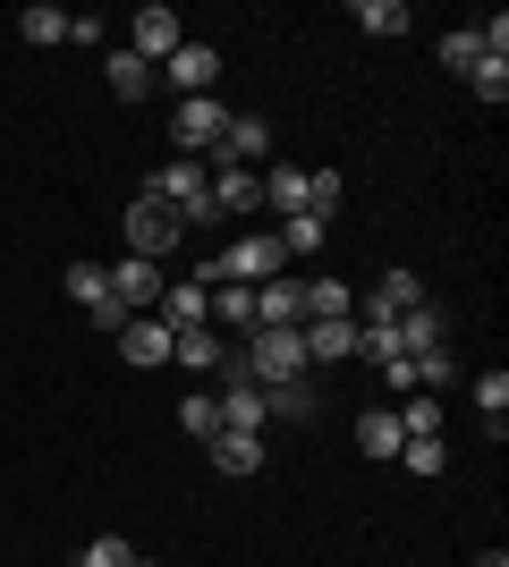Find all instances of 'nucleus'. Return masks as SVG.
<instances>
[{
    "mask_svg": "<svg viewBox=\"0 0 509 567\" xmlns=\"http://www.w3.org/2000/svg\"><path fill=\"white\" fill-rule=\"evenodd\" d=\"M179 424H187L195 441H213V432H221V406L204 399V390H187V399H179Z\"/></svg>",
    "mask_w": 509,
    "mask_h": 567,
    "instance_id": "473e14b6",
    "label": "nucleus"
},
{
    "mask_svg": "<svg viewBox=\"0 0 509 567\" xmlns=\"http://www.w3.org/2000/svg\"><path fill=\"white\" fill-rule=\"evenodd\" d=\"M246 373H255V390H281V381H306V339L297 331H246L238 339Z\"/></svg>",
    "mask_w": 509,
    "mask_h": 567,
    "instance_id": "7ed1b4c3",
    "label": "nucleus"
},
{
    "mask_svg": "<svg viewBox=\"0 0 509 567\" xmlns=\"http://www.w3.org/2000/svg\"><path fill=\"white\" fill-rule=\"evenodd\" d=\"M306 322H357V288L348 280H306Z\"/></svg>",
    "mask_w": 509,
    "mask_h": 567,
    "instance_id": "412c9836",
    "label": "nucleus"
},
{
    "mask_svg": "<svg viewBox=\"0 0 509 567\" xmlns=\"http://www.w3.org/2000/svg\"><path fill=\"white\" fill-rule=\"evenodd\" d=\"M18 34H26V43H69V9H51V0H26V9H18Z\"/></svg>",
    "mask_w": 509,
    "mask_h": 567,
    "instance_id": "bb28decb",
    "label": "nucleus"
},
{
    "mask_svg": "<svg viewBox=\"0 0 509 567\" xmlns=\"http://www.w3.org/2000/svg\"><path fill=\"white\" fill-rule=\"evenodd\" d=\"M136 567H153V559H136Z\"/></svg>",
    "mask_w": 509,
    "mask_h": 567,
    "instance_id": "4c0bfd02",
    "label": "nucleus"
},
{
    "mask_svg": "<svg viewBox=\"0 0 509 567\" xmlns=\"http://www.w3.org/2000/svg\"><path fill=\"white\" fill-rule=\"evenodd\" d=\"M476 567H509V550H485V559H476Z\"/></svg>",
    "mask_w": 509,
    "mask_h": 567,
    "instance_id": "e433bc0d",
    "label": "nucleus"
},
{
    "mask_svg": "<svg viewBox=\"0 0 509 567\" xmlns=\"http://www.w3.org/2000/svg\"><path fill=\"white\" fill-rule=\"evenodd\" d=\"M111 297H120L128 313H153V306H162V271H153L145 255H120V262H111Z\"/></svg>",
    "mask_w": 509,
    "mask_h": 567,
    "instance_id": "4468645a",
    "label": "nucleus"
},
{
    "mask_svg": "<svg viewBox=\"0 0 509 567\" xmlns=\"http://www.w3.org/2000/svg\"><path fill=\"white\" fill-rule=\"evenodd\" d=\"M221 162L264 169V162H272V118H264V111H230V127H221Z\"/></svg>",
    "mask_w": 509,
    "mask_h": 567,
    "instance_id": "9d476101",
    "label": "nucleus"
},
{
    "mask_svg": "<svg viewBox=\"0 0 509 567\" xmlns=\"http://www.w3.org/2000/svg\"><path fill=\"white\" fill-rule=\"evenodd\" d=\"M170 339H179V331H170V322H153V313H136V322H128V331H120V355H128V364H145V373H162V364H170Z\"/></svg>",
    "mask_w": 509,
    "mask_h": 567,
    "instance_id": "2eb2a0df",
    "label": "nucleus"
},
{
    "mask_svg": "<svg viewBox=\"0 0 509 567\" xmlns=\"http://www.w3.org/2000/svg\"><path fill=\"white\" fill-rule=\"evenodd\" d=\"M399 466H408L416 483H434V474L450 466V441H441V432H416V441H399Z\"/></svg>",
    "mask_w": 509,
    "mask_h": 567,
    "instance_id": "a878e982",
    "label": "nucleus"
},
{
    "mask_svg": "<svg viewBox=\"0 0 509 567\" xmlns=\"http://www.w3.org/2000/svg\"><path fill=\"white\" fill-rule=\"evenodd\" d=\"M153 204H162L179 229H213V162H195V153H179V162L153 169Z\"/></svg>",
    "mask_w": 509,
    "mask_h": 567,
    "instance_id": "f257e3e1",
    "label": "nucleus"
},
{
    "mask_svg": "<svg viewBox=\"0 0 509 567\" xmlns=\"http://www.w3.org/2000/svg\"><path fill=\"white\" fill-rule=\"evenodd\" d=\"M221 348H230V339H221L213 322H204V331H179V339H170V364H187V373H213V364H221Z\"/></svg>",
    "mask_w": 509,
    "mask_h": 567,
    "instance_id": "5701e85b",
    "label": "nucleus"
},
{
    "mask_svg": "<svg viewBox=\"0 0 509 567\" xmlns=\"http://www.w3.org/2000/svg\"><path fill=\"white\" fill-rule=\"evenodd\" d=\"M162 76L179 85V102H187V94H213V85H221V51H213V43H195V34H187V43H179V51L162 60Z\"/></svg>",
    "mask_w": 509,
    "mask_h": 567,
    "instance_id": "1a4fd4ad",
    "label": "nucleus"
},
{
    "mask_svg": "<svg viewBox=\"0 0 509 567\" xmlns=\"http://www.w3.org/2000/svg\"><path fill=\"white\" fill-rule=\"evenodd\" d=\"M357 25H365V34H408V0H357Z\"/></svg>",
    "mask_w": 509,
    "mask_h": 567,
    "instance_id": "c756f323",
    "label": "nucleus"
},
{
    "mask_svg": "<svg viewBox=\"0 0 509 567\" xmlns=\"http://www.w3.org/2000/svg\"><path fill=\"white\" fill-rule=\"evenodd\" d=\"M390 339H399V355H425V348H441V313H434V306H408L399 322H390Z\"/></svg>",
    "mask_w": 509,
    "mask_h": 567,
    "instance_id": "b1692460",
    "label": "nucleus"
},
{
    "mask_svg": "<svg viewBox=\"0 0 509 567\" xmlns=\"http://www.w3.org/2000/svg\"><path fill=\"white\" fill-rule=\"evenodd\" d=\"M485 60H492V51H485V34H476V25H459V34H441V69H450V76H476Z\"/></svg>",
    "mask_w": 509,
    "mask_h": 567,
    "instance_id": "cd10ccee",
    "label": "nucleus"
},
{
    "mask_svg": "<svg viewBox=\"0 0 509 567\" xmlns=\"http://www.w3.org/2000/svg\"><path fill=\"white\" fill-rule=\"evenodd\" d=\"M408 306H425V280H416V271H383L374 297H357V322H399Z\"/></svg>",
    "mask_w": 509,
    "mask_h": 567,
    "instance_id": "ddd939ff",
    "label": "nucleus"
},
{
    "mask_svg": "<svg viewBox=\"0 0 509 567\" xmlns=\"http://www.w3.org/2000/svg\"><path fill=\"white\" fill-rule=\"evenodd\" d=\"M204 322H213L221 339H246V331H255V288L213 280V288H204Z\"/></svg>",
    "mask_w": 509,
    "mask_h": 567,
    "instance_id": "f8f14e48",
    "label": "nucleus"
},
{
    "mask_svg": "<svg viewBox=\"0 0 509 567\" xmlns=\"http://www.w3.org/2000/svg\"><path fill=\"white\" fill-rule=\"evenodd\" d=\"M221 127H230L221 94H187L179 111H170V144H179V153H195V162H213V153H221Z\"/></svg>",
    "mask_w": 509,
    "mask_h": 567,
    "instance_id": "20e7f679",
    "label": "nucleus"
},
{
    "mask_svg": "<svg viewBox=\"0 0 509 567\" xmlns=\"http://www.w3.org/2000/svg\"><path fill=\"white\" fill-rule=\"evenodd\" d=\"M246 213H264V169H238L213 153V220H246Z\"/></svg>",
    "mask_w": 509,
    "mask_h": 567,
    "instance_id": "6e6552de",
    "label": "nucleus"
},
{
    "mask_svg": "<svg viewBox=\"0 0 509 567\" xmlns=\"http://www.w3.org/2000/svg\"><path fill=\"white\" fill-rule=\"evenodd\" d=\"M204 450H213L221 474H264V432H213Z\"/></svg>",
    "mask_w": 509,
    "mask_h": 567,
    "instance_id": "f3484780",
    "label": "nucleus"
},
{
    "mask_svg": "<svg viewBox=\"0 0 509 567\" xmlns=\"http://www.w3.org/2000/svg\"><path fill=\"white\" fill-rule=\"evenodd\" d=\"M467 94H485V102H509V60H485V69L467 76Z\"/></svg>",
    "mask_w": 509,
    "mask_h": 567,
    "instance_id": "f704fd0d",
    "label": "nucleus"
},
{
    "mask_svg": "<svg viewBox=\"0 0 509 567\" xmlns=\"http://www.w3.org/2000/svg\"><path fill=\"white\" fill-rule=\"evenodd\" d=\"M264 204H272L281 220L306 213V162H272V169H264Z\"/></svg>",
    "mask_w": 509,
    "mask_h": 567,
    "instance_id": "aec40b11",
    "label": "nucleus"
},
{
    "mask_svg": "<svg viewBox=\"0 0 509 567\" xmlns=\"http://www.w3.org/2000/svg\"><path fill=\"white\" fill-rule=\"evenodd\" d=\"M153 322H170V331H204V280H179V288H162Z\"/></svg>",
    "mask_w": 509,
    "mask_h": 567,
    "instance_id": "a211bd4d",
    "label": "nucleus"
},
{
    "mask_svg": "<svg viewBox=\"0 0 509 567\" xmlns=\"http://www.w3.org/2000/svg\"><path fill=\"white\" fill-rule=\"evenodd\" d=\"M399 441H408V432H399L390 406H365V415H357V450L365 457H399Z\"/></svg>",
    "mask_w": 509,
    "mask_h": 567,
    "instance_id": "4be33fe9",
    "label": "nucleus"
},
{
    "mask_svg": "<svg viewBox=\"0 0 509 567\" xmlns=\"http://www.w3.org/2000/svg\"><path fill=\"white\" fill-rule=\"evenodd\" d=\"M102 85H111V94H120V102H145L153 94V69H145V60H136V51H111V60H102Z\"/></svg>",
    "mask_w": 509,
    "mask_h": 567,
    "instance_id": "6ab92c4d",
    "label": "nucleus"
},
{
    "mask_svg": "<svg viewBox=\"0 0 509 567\" xmlns=\"http://www.w3.org/2000/svg\"><path fill=\"white\" fill-rule=\"evenodd\" d=\"M297 322H306V280L281 271V280L255 288V331H297Z\"/></svg>",
    "mask_w": 509,
    "mask_h": 567,
    "instance_id": "9b49d317",
    "label": "nucleus"
},
{
    "mask_svg": "<svg viewBox=\"0 0 509 567\" xmlns=\"http://www.w3.org/2000/svg\"><path fill=\"white\" fill-rule=\"evenodd\" d=\"M272 237H281V255H323V237H332V220H315V213H289L281 229H272Z\"/></svg>",
    "mask_w": 509,
    "mask_h": 567,
    "instance_id": "c85d7f7f",
    "label": "nucleus"
},
{
    "mask_svg": "<svg viewBox=\"0 0 509 567\" xmlns=\"http://www.w3.org/2000/svg\"><path fill=\"white\" fill-rule=\"evenodd\" d=\"M77 567H136V550L120 543V534H94V543H85V559Z\"/></svg>",
    "mask_w": 509,
    "mask_h": 567,
    "instance_id": "72a5a7b5",
    "label": "nucleus"
},
{
    "mask_svg": "<svg viewBox=\"0 0 509 567\" xmlns=\"http://www.w3.org/2000/svg\"><path fill=\"white\" fill-rule=\"evenodd\" d=\"M390 415H399L408 441H416V432H441V399H434V390H408V406H390Z\"/></svg>",
    "mask_w": 509,
    "mask_h": 567,
    "instance_id": "7c9ffc66",
    "label": "nucleus"
},
{
    "mask_svg": "<svg viewBox=\"0 0 509 567\" xmlns=\"http://www.w3.org/2000/svg\"><path fill=\"white\" fill-rule=\"evenodd\" d=\"M476 406H485V424H509V373H476Z\"/></svg>",
    "mask_w": 509,
    "mask_h": 567,
    "instance_id": "2f4dec72",
    "label": "nucleus"
},
{
    "mask_svg": "<svg viewBox=\"0 0 509 567\" xmlns=\"http://www.w3.org/2000/svg\"><path fill=\"white\" fill-rule=\"evenodd\" d=\"M281 271H289V255H281V237H272V229H255V237H238V246H221V255L204 262L195 280H204V288H213V280L264 288V280H281Z\"/></svg>",
    "mask_w": 509,
    "mask_h": 567,
    "instance_id": "f03ea898",
    "label": "nucleus"
},
{
    "mask_svg": "<svg viewBox=\"0 0 509 567\" xmlns=\"http://www.w3.org/2000/svg\"><path fill=\"white\" fill-rule=\"evenodd\" d=\"M69 43H77V51H102V43H111V25L85 9V18H69Z\"/></svg>",
    "mask_w": 509,
    "mask_h": 567,
    "instance_id": "c9c22d12",
    "label": "nucleus"
},
{
    "mask_svg": "<svg viewBox=\"0 0 509 567\" xmlns=\"http://www.w3.org/2000/svg\"><path fill=\"white\" fill-rule=\"evenodd\" d=\"M179 43H187V25H179V9H162V0H145V9L128 18V51H136L145 69H162Z\"/></svg>",
    "mask_w": 509,
    "mask_h": 567,
    "instance_id": "0eeeda50",
    "label": "nucleus"
},
{
    "mask_svg": "<svg viewBox=\"0 0 509 567\" xmlns=\"http://www.w3.org/2000/svg\"><path fill=\"white\" fill-rule=\"evenodd\" d=\"M264 424H315V390H306V381L264 390Z\"/></svg>",
    "mask_w": 509,
    "mask_h": 567,
    "instance_id": "393cba45",
    "label": "nucleus"
},
{
    "mask_svg": "<svg viewBox=\"0 0 509 567\" xmlns=\"http://www.w3.org/2000/svg\"><path fill=\"white\" fill-rule=\"evenodd\" d=\"M69 297L85 306V322H94V331H111V339H120L128 322H136V313H128L120 297H111V271H102V262H69Z\"/></svg>",
    "mask_w": 509,
    "mask_h": 567,
    "instance_id": "39448f33",
    "label": "nucleus"
},
{
    "mask_svg": "<svg viewBox=\"0 0 509 567\" xmlns=\"http://www.w3.org/2000/svg\"><path fill=\"white\" fill-rule=\"evenodd\" d=\"M306 339V364H348L357 355V322H297Z\"/></svg>",
    "mask_w": 509,
    "mask_h": 567,
    "instance_id": "dca6fc26",
    "label": "nucleus"
},
{
    "mask_svg": "<svg viewBox=\"0 0 509 567\" xmlns=\"http://www.w3.org/2000/svg\"><path fill=\"white\" fill-rule=\"evenodd\" d=\"M120 237H128V255H145V262H162V255H179V220L162 213V204H153V195H136V204H128V220H120Z\"/></svg>",
    "mask_w": 509,
    "mask_h": 567,
    "instance_id": "423d86ee",
    "label": "nucleus"
}]
</instances>
